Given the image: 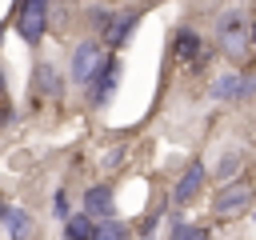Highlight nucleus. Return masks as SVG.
<instances>
[{"instance_id":"obj_19","label":"nucleus","mask_w":256,"mask_h":240,"mask_svg":"<svg viewBox=\"0 0 256 240\" xmlns=\"http://www.w3.org/2000/svg\"><path fill=\"white\" fill-rule=\"evenodd\" d=\"M0 100H4V76H0Z\"/></svg>"},{"instance_id":"obj_7","label":"nucleus","mask_w":256,"mask_h":240,"mask_svg":"<svg viewBox=\"0 0 256 240\" xmlns=\"http://www.w3.org/2000/svg\"><path fill=\"white\" fill-rule=\"evenodd\" d=\"M204 180H208V168H204L200 160H192V164L184 168V176L176 180V188H172V200H176V204H192V200L200 196Z\"/></svg>"},{"instance_id":"obj_6","label":"nucleus","mask_w":256,"mask_h":240,"mask_svg":"<svg viewBox=\"0 0 256 240\" xmlns=\"http://www.w3.org/2000/svg\"><path fill=\"white\" fill-rule=\"evenodd\" d=\"M252 92H256V80L248 72H228V76H220L212 84V96L216 100H248Z\"/></svg>"},{"instance_id":"obj_9","label":"nucleus","mask_w":256,"mask_h":240,"mask_svg":"<svg viewBox=\"0 0 256 240\" xmlns=\"http://www.w3.org/2000/svg\"><path fill=\"white\" fill-rule=\"evenodd\" d=\"M136 24H140V12H120V16H112V24L104 28V40H108V48H120L132 32H136Z\"/></svg>"},{"instance_id":"obj_13","label":"nucleus","mask_w":256,"mask_h":240,"mask_svg":"<svg viewBox=\"0 0 256 240\" xmlns=\"http://www.w3.org/2000/svg\"><path fill=\"white\" fill-rule=\"evenodd\" d=\"M92 240H128V224H120L116 216H108V220H96V232H92Z\"/></svg>"},{"instance_id":"obj_3","label":"nucleus","mask_w":256,"mask_h":240,"mask_svg":"<svg viewBox=\"0 0 256 240\" xmlns=\"http://www.w3.org/2000/svg\"><path fill=\"white\" fill-rule=\"evenodd\" d=\"M16 28H20V36L28 44H40L44 40V28H48V0H20Z\"/></svg>"},{"instance_id":"obj_10","label":"nucleus","mask_w":256,"mask_h":240,"mask_svg":"<svg viewBox=\"0 0 256 240\" xmlns=\"http://www.w3.org/2000/svg\"><path fill=\"white\" fill-rule=\"evenodd\" d=\"M84 212H88L92 220H108V216H112V188H108V184L88 188V192H84Z\"/></svg>"},{"instance_id":"obj_5","label":"nucleus","mask_w":256,"mask_h":240,"mask_svg":"<svg viewBox=\"0 0 256 240\" xmlns=\"http://www.w3.org/2000/svg\"><path fill=\"white\" fill-rule=\"evenodd\" d=\"M116 80H120V60L116 56H108L104 64H100V72L88 80V100L100 108V104H108V96L116 92Z\"/></svg>"},{"instance_id":"obj_20","label":"nucleus","mask_w":256,"mask_h":240,"mask_svg":"<svg viewBox=\"0 0 256 240\" xmlns=\"http://www.w3.org/2000/svg\"><path fill=\"white\" fill-rule=\"evenodd\" d=\"M0 220H8V216H4V204H0Z\"/></svg>"},{"instance_id":"obj_21","label":"nucleus","mask_w":256,"mask_h":240,"mask_svg":"<svg viewBox=\"0 0 256 240\" xmlns=\"http://www.w3.org/2000/svg\"><path fill=\"white\" fill-rule=\"evenodd\" d=\"M0 40H4V28H0Z\"/></svg>"},{"instance_id":"obj_16","label":"nucleus","mask_w":256,"mask_h":240,"mask_svg":"<svg viewBox=\"0 0 256 240\" xmlns=\"http://www.w3.org/2000/svg\"><path fill=\"white\" fill-rule=\"evenodd\" d=\"M236 164H240V156H236V152H228V156L220 160V176H232V172H236Z\"/></svg>"},{"instance_id":"obj_17","label":"nucleus","mask_w":256,"mask_h":240,"mask_svg":"<svg viewBox=\"0 0 256 240\" xmlns=\"http://www.w3.org/2000/svg\"><path fill=\"white\" fill-rule=\"evenodd\" d=\"M56 216L68 220V196H64V192H56Z\"/></svg>"},{"instance_id":"obj_8","label":"nucleus","mask_w":256,"mask_h":240,"mask_svg":"<svg viewBox=\"0 0 256 240\" xmlns=\"http://www.w3.org/2000/svg\"><path fill=\"white\" fill-rule=\"evenodd\" d=\"M172 56L176 60H184V64H196V56H204V40H200V32L196 28H176L172 32Z\"/></svg>"},{"instance_id":"obj_12","label":"nucleus","mask_w":256,"mask_h":240,"mask_svg":"<svg viewBox=\"0 0 256 240\" xmlns=\"http://www.w3.org/2000/svg\"><path fill=\"white\" fill-rule=\"evenodd\" d=\"M92 232H96V224L88 212H76L64 220V240H92Z\"/></svg>"},{"instance_id":"obj_18","label":"nucleus","mask_w":256,"mask_h":240,"mask_svg":"<svg viewBox=\"0 0 256 240\" xmlns=\"http://www.w3.org/2000/svg\"><path fill=\"white\" fill-rule=\"evenodd\" d=\"M252 48H256V24H252Z\"/></svg>"},{"instance_id":"obj_1","label":"nucleus","mask_w":256,"mask_h":240,"mask_svg":"<svg viewBox=\"0 0 256 240\" xmlns=\"http://www.w3.org/2000/svg\"><path fill=\"white\" fill-rule=\"evenodd\" d=\"M216 44L224 48V56L232 64H244L252 56V24L244 20V12L232 8V12H224L216 20Z\"/></svg>"},{"instance_id":"obj_2","label":"nucleus","mask_w":256,"mask_h":240,"mask_svg":"<svg viewBox=\"0 0 256 240\" xmlns=\"http://www.w3.org/2000/svg\"><path fill=\"white\" fill-rule=\"evenodd\" d=\"M252 184H244V180H228L216 196H212V212L216 216H224V220H232V216H240L248 204H252Z\"/></svg>"},{"instance_id":"obj_14","label":"nucleus","mask_w":256,"mask_h":240,"mask_svg":"<svg viewBox=\"0 0 256 240\" xmlns=\"http://www.w3.org/2000/svg\"><path fill=\"white\" fill-rule=\"evenodd\" d=\"M168 240H208V228H200V224H188V220H172V228H168Z\"/></svg>"},{"instance_id":"obj_4","label":"nucleus","mask_w":256,"mask_h":240,"mask_svg":"<svg viewBox=\"0 0 256 240\" xmlns=\"http://www.w3.org/2000/svg\"><path fill=\"white\" fill-rule=\"evenodd\" d=\"M104 60H108V56H104V48H100L96 40L76 44V52H72V80H76V84H88V80L100 72Z\"/></svg>"},{"instance_id":"obj_11","label":"nucleus","mask_w":256,"mask_h":240,"mask_svg":"<svg viewBox=\"0 0 256 240\" xmlns=\"http://www.w3.org/2000/svg\"><path fill=\"white\" fill-rule=\"evenodd\" d=\"M32 88H36L40 96H56V92H60V76H56V68H52V64H36V72H32Z\"/></svg>"},{"instance_id":"obj_15","label":"nucleus","mask_w":256,"mask_h":240,"mask_svg":"<svg viewBox=\"0 0 256 240\" xmlns=\"http://www.w3.org/2000/svg\"><path fill=\"white\" fill-rule=\"evenodd\" d=\"M8 228H12V236H16V240H20V236H24V232H28V216H24V212H20V208H16V212H8Z\"/></svg>"}]
</instances>
